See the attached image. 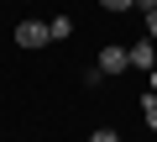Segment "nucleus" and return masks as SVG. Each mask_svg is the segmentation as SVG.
I'll return each instance as SVG.
<instances>
[{
  "label": "nucleus",
  "mask_w": 157,
  "mask_h": 142,
  "mask_svg": "<svg viewBox=\"0 0 157 142\" xmlns=\"http://www.w3.org/2000/svg\"><path fill=\"white\" fill-rule=\"evenodd\" d=\"M52 42V32H47V21H37V16H26L21 26H16V47H26V53H37V47H47Z\"/></svg>",
  "instance_id": "1"
},
{
  "label": "nucleus",
  "mask_w": 157,
  "mask_h": 142,
  "mask_svg": "<svg viewBox=\"0 0 157 142\" xmlns=\"http://www.w3.org/2000/svg\"><path fill=\"white\" fill-rule=\"evenodd\" d=\"M94 68H100L105 79H110V74L121 79L126 68H131V53H126V47H100V63H94Z\"/></svg>",
  "instance_id": "2"
},
{
  "label": "nucleus",
  "mask_w": 157,
  "mask_h": 142,
  "mask_svg": "<svg viewBox=\"0 0 157 142\" xmlns=\"http://www.w3.org/2000/svg\"><path fill=\"white\" fill-rule=\"evenodd\" d=\"M126 53H131V68H141V74H147V68H157V42H152V37H141V42H131Z\"/></svg>",
  "instance_id": "3"
},
{
  "label": "nucleus",
  "mask_w": 157,
  "mask_h": 142,
  "mask_svg": "<svg viewBox=\"0 0 157 142\" xmlns=\"http://www.w3.org/2000/svg\"><path fill=\"white\" fill-rule=\"evenodd\" d=\"M47 32H52V42H68V37H73V21H68V16H52Z\"/></svg>",
  "instance_id": "4"
},
{
  "label": "nucleus",
  "mask_w": 157,
  "mask_h": 142,
  "mask_svg": "<svg viewBox=\"0 0 157 142\" xmlns=\"http://www.w3.org/2000/svg\"><path fill=\"white\" fill-rule=\"evenodd\" d=\"M141 121L157 132V95H141Z\"/></svg>",
  "instance_id": "5"
},
{
  "label": "nucleus",
  "mask_w": 157,
  "mask_h": 142,
  "mask_svg": "<svg viewBox=\"0 0 157 142\" xmlns=\"http://www.w3.org/2000/svg\"><path fill=\"white\" fill-rule=\"evenodd\" d=\"M105 11H115V16H126V11H136V0H100Z\"/></svg>",
  "instance_id": "6"
},
{
  "label": "nucleus",
  "mask_w": 157,
  "mask_h": 142,
  "mask_svg": "<svg viewBox=\"0 0 157 142\" xmlns=\"http://www.w3.org/2000/svg\"><path fill=\"white\" fill-rule=\"evenodd\" d=\"M89 142H121V132H115V126H100V132H94Z\"/></svg>",
  "instance_id": "7"
},
{
  "label": "nucleus",
  "mask_w": 157,
  "mask_h": 142,
  "mask_svg": "<svg viewBox=\"0 0 157 142\" xmlns=\"http://www.w3.org/2000/svg\"><path fill=\"white\" fill-rule=\"evenodd\" d=\"M147 37L157 42V11H147Z\"/></svg>",
  "instance_id": "8"
},
{
  "label": "nucleus",
  "mask_w": 157,
  "mask_h": 142,
  "mask_svg": "<svg viewBox=\"0 0 157 142\" xmlns=\"http://www.w3.org/2000/svg\"><path fill=\"white\" fill-rule=\"evenodd\" d=\"M136 11H141V16H147V11H157V0H136Z\"/></svg>",
  "instance_id": "9"
},
{
  "label": "nucleus",
  "mask_w": 157,
  "mask_h": 142,
  "mask_svg": "<svg viewBox=\"0 0 157 142\" xmlns=\"http://www.w3.org/2000/svg\"><path fill=\"white\" fill-rule=\"evenodd\" d=\"M147 84H152V95H157V68H147Z\"/></svg>",
  "instance_id": "10"
}]
</instances>
